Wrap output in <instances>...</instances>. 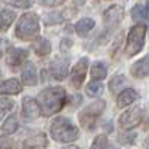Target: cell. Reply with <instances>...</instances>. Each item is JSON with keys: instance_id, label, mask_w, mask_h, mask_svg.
<instances>
[{"instance_id": "15", "label": "cell", "mask_w": 149, "mask_h": 149, "mask_svg": "<svg viewBox=\"0 0 149 149\" xmlns=\"http://www.w3.org/2000/svg\"><path fill=\"white\" fill-rule=\"evenodd\" d=\"M46 143H48L46 136L39 133V134H34L31 137L26 139V142L22 143V148L24 149H37V148H45Z\"/></svg>"}, {"instance_id": "12", "label": "cell", "mask_w": 149, "mask_h": 149, "mask_svg": "<svg viewBox=\"0 0 149 149\" xmlns=\"http://www.w3.org/2000/svg\"><path fill=\"white\" fill-rule=\"evenodd\" d=\"M131 74L134 78H145L149 74V55L140 58L139 61H136V63L131 66L130 69Z\"/></svg>"}, {"instance_id": "10", "label": "cell", "mask_w": 149, "mask_h": 149, "mask_svg": "<svg viewBox=\"0 0 149 149\" xmlns=\"http://www.w3.org/2000/svg\"><path fill=\"white\" fill-rule=\"evenodd\" d=\"M122 15H124V9L121 6H112L107 10H104L103 21L109 29H112V27H115L116 24H119V21L122 19Z\"/></svg>"}, {"instance_id": "2", "label": "cell", "mask_w": 149, "mask_h": 149, "mask_svg": "<svg viewBox=\"0 0 149 149\" xmlns=\"http://www.w3.org/2000/svg\"><path fill=\"white\" fill-rule=\"evenodd\" d=\"M51 136L55 142L69 143V142H73L79 137V130L67 118L58 116L51 124Z\"/></svg>"}, {"instance_id": "33", "label": "cell", "mask_w": 149, "mask_h": 149, "mask_svg": "<svg viewBox=\"0 0 149 149\" xmlns=\"http://www.w3.org/2000/svg\"><path fill=\"white\" fill-rule=\"evenodd\" d=\"M69 46H72V40L64 39L63 42H61V51H66V48H69Z\"/></svg>"}, {"instance_id": "36", "label": "cell", "mask_w": 149, "mask_h": 149, "mask_svg": "<svg viewBox=\"0 0 149 149\" xmlns=\"http://www.w3.org/2000/svg\"><path fill=\"white\" fill-rule=\"evenodd\" d=\"M110 149H116V148H110Z\"/></svg>"}, {"instance_id": "22", "label": "cell", "mask_w": 149, "mask_h": 149, "mask_svg": "<svg viewBox=\"0 0 149 149\" xmlns=\"http://www.w3.org/2000/svg\"><path fill=\"white\" fill-rule=\"evenodd\" d=\"M85 91H86V95H90V97H98L103 91V85L98 81H91L85 86Z\"/></svg>"}, {"instance_id": "37", "label": "cell", "mask_w": 149, "mask_h": 149, "mask_svg": "<svg viewBox=\"0 0 149 149\" xmlns=\"http://www.w3.org/2000/svg\"><path fill=\"white\" fill-rule=\"evenodd\" d=\"M0 76H2V74H0Z\"/></svg>"}, {"instance_id": "14", "label": "cell", "mask_w": 149, "mask_h": 149, "mask_svg": "<svg viewBox=\"0 0 149 149\" xmlns=\"http://www.w3.org/2000/svg\"><path fill=\"white\" fill-rule=\"evenodd\" d=\"M137 98H139L137 91L133 90V88H127V90H124V91L118 95L116 103H118V106H119V107H125V106H128V104L134 103L136 100H137Z\"/></svg>"}, {"instance_id": "6", "label": "cell", "mask_w": 149, "mask_h": 149, "mask_svg": "<svg viewBox=\"0 0 149 149\" xmlns=\"http://www.w3.org/2000/svg\"><path fill=\"white\" fill-rule=\"evenodd\" d=\"M142 119H143V109L142 107H133L127 112H124L119 116V125L124 130H130V128L137 127L142 122Z\"/></svg>"}, {"instance_id": "8", "label": "cell", "mask_w": 149, "mask_h": 149, "mask_svg": "<svg viewBox=\"0 0 149 149\" xmlns=\"http://www.w3.org/2000/svg\"><path fill=\"white\" fill-rule=\"evenodd\" d=\"M51 73L54 79L63 81L69 74V60L66 57H55L51 63Z\"/></svg>"}, {"instance_id": "3", "label": "cell", "mask_w": 149, "mask_h": 149, "mask_svg": "<svg viewBox=\"0 0 149 149\" xmlns=\"http://www.w3.org/2000/svg\"><path fill=\"white\" fill-rule=\"evenodd\" d=\"M39 17L34 12H27V14L21 15V18L18 19L15 34L21 40H31L39 33Z\"/></svg>"}, {"instance_id": "19", "label": "cell", "mask_w": 149, "mask_h": 149, "mask_svg": "<svg viewBox=\"0 0 149 149\" xmlns=\"http://www.w3.org/2000/svg\"><path fill=\"white\" fill-rule=\"evenodd\" d=\"M31 46L37 55H48L49 51H51V43H49V40L43 39V37H36V39H33Z\"/></svg>"}, {"instance_id": "23", "label": "cell", "mask_w": 149, "mask_h": 149, "mask_svg": "<svg viewBox=\"0 0 149 149\" xmlns=\"http://www.w3.org/2000/svg\"><path fill=\"white\" fill-rule=\"evenodd\" d=\"M125 82H127V78L124 76V74H116V76L109 82V88H110L112 93H116L118 90H121L122 86L125 85Z\"/></svg>"}, {"instance_id": "18", "label": "cell", "mask_w": 149, "mask_h": 149, "mask_svg": "<svg viewBox=\"0 0 149 149\" xmlns=\"http://www.w3.org/2000/svg\"><path fill=\"white\" fill-rule=\"evenodd\" d=\"M93 29H94V19H91V18H81L76 22V26H74V31L81 37H85Z\"/></svg>"}, {"instance_id": "1", "label": "cell", "mask_w": 149, "mask_h": 149, "mask_svg": "<svg viewBox=\"0 0 149 149\" xmlns=\"http://www.w3.org/2000/svg\"><path fill=\"white\" fill-rule=\"evenodd\" d=\"M66 90L63 86H49L39 94V104L42 115L51 116L63 109L66 104Z\"/></svg>"}, {"instance_id": "25", "label": "cell", "mask_w": 149, "mask_h": 149, "mask_svg": "<svg viewBox=\"0 0 149 149\" xmlns=\"http://www.w3.org/2000/svg\"><path fill=\"white\" fill-rule=\"evenodd\" d=\"M12 107H14V102L12 100H9V98H0V121H2V118Z\"/></svg>"}, {"instance_id": "7", "label": "cell", "mask_w": 149, "mask_h": 149, "mask_svg": "<svg viewBox=\"0 0 149 149\" xmlns=\"http://www.w3.org/2000/svg\"><path fill=\"white\" fill-rule=\"evenodd\" d=\"M86 67H88V58H81L78 61V64L72 69L70 84L73 88H81V85L85 79V74H86Z\"/></svg>"}, {"instance_id": "4", "label": "cell", "mask_w": 149, "mask_h": 149, "mask_svg": "<svg viewBox=\"0 0 149 149\" xmlns=\"http://www.w3.org/2000/svg\"><path fill=\"white\" fill-rule=\"evenodd\" d=\"M106 107V102L102 100V98H98V100L93 102L91 104L86 106L81 113H79V122L81 125L85 128V130H91L94 128L95 122L98 119V116H100L103 113V110Z\"/></svg>"}, {"instance_id": "16", "label": "cell", "mask_w": 149, "mask_h": 149, "mask_svg": "<svg viewBox=\"0 0 149 149\" xmlns=\"http://www.w3.org/2000/svg\"><path fill=\"white\" fill-rule=\"evenodd\" d=\"M21 90H22V86H21L19 81H17V79H8L0 85V94L14 95V94L21 93Z\"/></svg>"}, {"instance_id": "13", "label": "cell", "mask_w": 149, "mask_h": 149, "mask_svg": "<svg viewBox=\"0 0 149 149\" xmlns=\"http://www.w3.org/2000/svg\"><path fill=\"white\" fill-rule=\"evenodd\" d=\"M21 79L24 85L33 86L37 84V74H36V67L33 63H24V69L21 73Z\"/></svg>"}, {"instance_id": "34", "label": "cell", "mask_w": 149, "mask_h": 149, "mask_svg": "<svg viewBox=\"0 0 149 149\" xmlns=\"http://www.w3.org/2000/svg\"><path fill=\"white\" fill-rule=\"evenodd\" d=\"M64 149H79V148L74 146V145H72V146H67V148H64Z\"/></svg>"}, {"instance_id": "31", "label": "cell", "mask_w": 149, "mask_h": 149, "mask_svg": "<svg viewBox=\"0 0 149 149\" xmlns=\"http://www.w3.org/2000/svg\"><path fill=\"white\" fill-rule=\"evenodd\" d=\"M134 139H136V133H130V134H127V136H122L119 140H121L122 143H133Z\"/></svg>"}, {"instance_id": "21", "label": "cell", "mask_w": 149, "mask_h": 149, "mask_svg": "<svg viewBox=\"0 0 149 149\" xmlns=\"http://www.w3.org/2000/svg\"><path fill=\"white\" fill-rule=\"evenodd\" d=\"M19 127V124H18V118L15 115H10L5 122H3V125H2V131L5 134H14Z\"/></svg>"}, {"instance_id": "20", "label": "cell", "mask_w": 149, "mask_h": 149, "mask_svg": "<svg viewBox=\"0 0 149 149\" xmlns=\"http://www.w3.org/2000/svg\"><path fill=\"white\" fill-rule=\"evenodd\" d=\"M106 74H107V67H106V64L100 63V61H98V63H95V64H93V67H91V78H93L94 81L104 79Z\"/></svg>"}, {"instance_id": "26", "label": "cell", "mask_w": 149, "mask_h": 149, "mask_svg": "<svg viewBox=\"0 0 149 149\" xmlns=\"http://www.w3.org/2000/svg\"><path fill=\"white\" fill-rule=\"evenodd\" d=\"M106 148H107V137L104 134L97 136L91 145V149H106Z\"/></svg>"}, {"instance_id": "32", "label": "cell", "mask_w": 149, "mask_h": 149, "mask_svg": "<svg viewBox=\"0 0 149 149\" xmlns=\"http://www.w3.org/2000/svg\"><path fill=\"white\" fill-rule=\"evenodd\" d=\"M8 48H9V42L6 39H0V57H2V54L6 51Z\"/></svg>"}, {"instance_id": "35", "label": "cell", "mask_w": 149, "mask_h": 149, "mask_svg": "<svg viewBox=\"0 0 149 149\" xmlns=\"http://www.w3.org/2000/svg\"><path fill=\"white\" fill-rule=\"evenodd\" d=\"M146 12H148V15H149V0H148V3H146Z\"/></svg>"}, {"instance_id": "9", "label": "cell", "mask_w": 149, "mask_h": 149, "mask_svg": "<svg viewBox=\"0 0 149 149\" xmlns=\"http://www.w3.org/2000/svg\"><path fill=\"white\" fill-rule=\"evenodd\" d=\"M42 113L39 102H36L31 97H24L22 100V115L26 119H36Z\"/></svg>"}, {"instance_id": "24", "label": "cell", "mask_w": 149, "mask_h": 149, "mask_svg": "<svg viewBox=\"0 0 149 149\" xmlns=\"http://www.w3.org/2000/svg\"><path fill=\"white\" fill-rule=\"evenodd\" d=\"M146 15H148L146 8L142 6V5H136V6L131 9V18L136 19V21H142V19H145Z\"/></svg>"}, {"instance_id": "28", "label": "cell", "mask_w": 149, "mask_h": 149, "mask_svg": "<svg viewBox=\"0 0 149 149\" xmlns=\"http://www.w3.org/2000/svg\"><path fill=\"white\" fill-rule=\"evenodd\" d=\"M66 0H39V3L42 6H48V8H54V6H60L63 5Z\"/></svg>"}, {"instance_id": "29", "label": "cell", "mask_w": 149, "mask_h": 149, "mask_svg": "<svg viewBox=\"0 0 149 149\" xmlns=\"http://www.w3.org/2000/svg\"><path fill=\"white\" fill-rule=\"evenodd\" d=\"M57 14H46L45 15V22L46 24H55V22H60L61 19V17H55Z\"/></svg>"}, {"instance_id": "17", "label": "cell", "mask_w": 149, "mask_h": 149, "mask_svg": "<svg viewBox=\"0 0 149 149\" xmlns=\"http://www.w3.org/2000/svg\"><path fill=\"white\" fill-rule=\"evenodd\" d=\"M15 12L5 8H0V31H6L10 24L15 21Z\"/></svg>"}, {"instance_id": "27", "label": "cell", "mask_w": 149, "mask_h": 149, "mask_svg": "<svg viewBox=\"0 0 149 149\" xmlns=\"http://www.w3.org/2000/svg\"><path fill=\"white\" fill-rule=\"evenodd\" d=\"M5 2L10 6H15L19 9H27L33 5V0H5Z\"/></svg>"}, {"instance_id": "5", "label": "cell", "mask_w": 149, "mask_h": 149, "mask_svg": "<svg viewBox=\"0 0 149 149\" xmlns=\"http://www.w3.org/2000/svg\"><path fill=\"white\" fill-rule=\"evenodd\" d=\"M145 36H146L145 24H137L130 30L127 37V45H125V54L128 57H133L140 52V49L145 45Z\"/></svg>"}, {"instance_id": "11", "label": "cell", "mask_w": 149, "mask_h": 149, "mask_svg": "<svg viewBox=\"0 0 149 149\" xmlns=\"http://www.w3.org/2000/svg\"><path fill=\"white\" fill-rule=\"evenodd\" d=\"M29 57V51H26V49H18V48H14L10 49V51L8 52V66L10 67H18L21 64H24V61L27 60Z\"/></svg>"}, {"instance_id": "30", "label": "cell", "mask_w": 149, "mask_h": 149, "mask_svg": "<svg viewBox=\"0 0 149 149\" xmlns=\"http://www.w3.org/2000/svg\"><path fill=\"white\" fill-rule=\"evenodd\" d=\"M12 145H14V142H12L9 137H0V149H8V148H10Z\"/></svg>"}]
</instances>
